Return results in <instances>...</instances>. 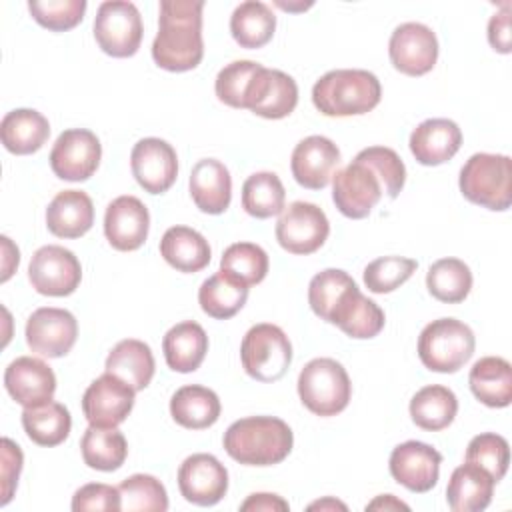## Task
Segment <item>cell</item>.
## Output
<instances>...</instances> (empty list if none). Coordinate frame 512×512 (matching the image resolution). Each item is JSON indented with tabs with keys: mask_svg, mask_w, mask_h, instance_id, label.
<instances>
[{
	"mask_svg": "<svg viewBox=\"0 0 512 512\" xmlns=\"http://www.w3.org/2000/svg\"><path fill=\"white\" fill-rule=\"evenodd\" d=\"M406 182L402 158L386 146H370L332 176V200L336 208L352 220L366 218L380 202L382 194L398 198Z\"/></svg>",
	"mask_w": 512,
	"mask_h": 512,
	"instance_id": "6da1fadb",
	"label": "cell"
},
{
	"mask_svg": "<svg viewBox=\"0 0 512 512\" xmlns=\"http://www.w3.org/2000/svg\"><path fill=\"white\" fill-rule=\"evenodd\" d=\"M202 0H162L158 34L152 42L154 62L168 72L194 70L204 56Z\"/></svg>",
	"mask_w": 512,
	"mask_h": 512,
	"instance_id": "7a4b0ae2",
	"label": "cell"
},
{
	"mask_svg": "<svg viewBox=\"0 0 512 512\" xmlns=\"http://www.w3.org/2000/svg\"><path fill=\"white\" fill-rule=\"evenodd\" d=\"M222 444L226 454L240 464L274 466L292 452L294 434L276 416H248L228 426Z\"/></svg>",
	"mask_w": 512,
	"mask_h": 512,
	"instance_id": "3957f363",
	"label": "cell"
},
{
	"mask_svg": "<svg viewBox=\"0 0 512 512\" xmlns=\"http://www.w3.org/2000/svg\"><path fill=\"white\" fill-rule=\"evenodd\" d=\"M382 86L380 80L358 68L330 70L312 88V102L324 116H360L374 110L380 104Z\"/></svg>",
	"mask_w": 512,
	"mask_h": 512,
	"instance_id": "277c9868",
	"label": "cell"
},
{
	"mask_svg": "<svg viewBox=\"0 0 512 512\" xmlns=\"http://www.w3.org/2000/svg\"><path fill=\"white\" fill-rule=\"evenodd\" d=\"M460 192L472 204L502 212L512 204V160L506 154H472L460 170Z\"/></svg>",
	"mask_w": 512,
	"mask_h": 512,
	"instance_id": "5b68a950",
	"label": "cell"
},
{
	"mask_svg": "<svg viewBox=\"0 0 512 512\" xmlns=\"http://www.w3.org/2000/svg\"><path fill=\"white\" fill-rule=\"evenodd\" d=\"M474 348V332L456 318L432 320L418 336L420 362L432 372H458L472 358Z\"/></svg>",
	"mask_w": 512,
	"mask_h": 512,
	"instance_id": "8992f818",
	"label": "cell"
},
{
	"mask_svg": "<svg viewBox=\"0 0 512 512\" xmlns=\"http://www.w3.org/2000/svg\"><path fill=\"white\" fill-rule=\"evenodd\" d=\"M298 396L316 416L340 414L352 396V384L346 368L334 358L310 360L300 370Z\"/></svg>",
	"mask_w": 512,
	"mask_h": 512,
	"instance_id": "52a82bcc",
	"label": "cell"
},
{
	"mask_svg": "<svg viewBox=\"0 0 512 512\" xmlns=\"http://www.w3.org/2000/svg\"><path fill=\"white\" fill-rule=\"evenodd\" d=\"M240 360L250 378L276 382L286 374L292 362V344L280 326L262 322L244 334Z\"/></svg>",
	"mask_w": 512,
	"mask_h": 512,
	"instance_id": "ba28073f",
	"label": "cell"
},
{
	"mask_svg": "<svg viewBox=\"0 0 512 512\" xmlns=\"http://www.w3.org/2000/svg\"><path fill=\"white\" fill-rule=\"evenodd\" d=\"M142 18L138 8L126 0H110L98 6L94 38L100 50L112 58H130L142 42Z\"/></svg>",
	"mask_w": 512,
	"mask_h": 512,
	"instance_id": "9c48e42d",
	"label": "cell"
},
{
	"mask_svg": "<svg viewBox=\"0 0 512 512\" xmlns=\"http://www.w3.org/2000/svg\"><path fill=\"white\" fill-rule=\"evenodd\" d=\"M330 234V222L322 208L312 202H292L276 222L278 244L298 256H308L322 248Z\"/></svg>",
	"mask_w": 512,
	"mask_h": 512,
	"instance_id": "30bf717a",
	"label": "cell"
},
{
	"mask_svg": "<svg viewBox=\"0 0 512 512\" xmlns=\"http://www.w3.org/2000/svg\"><path fill=\"white\" fill-rule=\"evenodd\" d=\"M28 278L38 294L70 296L80 286L82 266L68 248L48 244L32 254Z\"/></svg>",
	"mask_w": 512,
	"mask_h": 512,
	"instance_id": "8fae6325",
	"label": "cell"
},
{
	"mask_svg": "<svg viewBox=\"0 0 512 512\" xmlns=\"http://www.w3.org/2000/svg\"><path fill=\"white\" fill-rule=\"evenodd\" d=\"M100 158L98 136L86 128H70L56 138L50 150V168L60 180L84 182L98 170Z\"/></svg>",
	"mask_w": 512,
	"mask_h": 512,
	"instance_id": "7c38bea8",
	"label": "cell"
},
{
	"mask_svg": "<svg viewBox=\"0 0 512 512\" xmlns=\"http://www.w3.org/2000/svg\"><path fill=\"white\" fill-rule=\"evenodd\" d=\"M136 390L114 374L98 376L82 396V412L90 426L116 428L134 408Z\"/></svg>",
	"mask_w": 512,
	"mask_h": 512,
	"instance_id": "4fadbf2b",
	"label": "cell"
},
{
	"mask_svg": "<svg viewBox=\"0 0 512 512\" xmlns=\"http://www.w3.org/2000/svg\"><path fill=\"white\" fill-rule=\"evenodd\" d=\"M78 322L64 308H38L26 322L28 348L44 358H62L76 344Z\"/></svg>",
	"mask_w": 512,
	"mask_h": 512,
	"instance_id": "5bb4252c",
	"label": "cell"
},
{
	"mask_svg": "<svg viewBox=\"0 0 512 512\" xmlns=\"http://www.w3.org/2000/svg\"><path fill=\"white\" fill-rule=\"evenodd\" d=\"M388 54L398 72L406 76H424L438 60L436 34L420 22L400 24L390 36Z\"/></svg>",
	"mask_w": 512,
	"mask_h": 512,
	"instance_id": "9a60e30c",
	"label": "cell"
},
{
	"mask_svg": "<svg viewBox=\"0 0 512 512\" xmlns=\"http://www.w3.org/2000/svg\"><path fill=\"white\" fill-rule=\"evenodd\" d=\"M130 168L136 182L150 194H164L178 176V156L172 144L162 138H142L130 154Z\"/></svg>",
	"mask_w": 512,
	"mask_h": 512,
	"instance_id": "2e32d148",
	"label": "cell"
},
{
	"mask_svg": "<svg viewBox=\"0 0 512 512\" xmlns=\"http://www.w3.org/2000/svg\"><path fill=\"white\" fill-rule=\"evenodd\" d=\"M440 464L442 454L436 448L418 440H408L392 450L388 468L398 484L410 492L424 494L436 486Z\"/></svg>",
	"mask_w": 512,
	"mask_h": 512,
	"instance_id": "e0dca14e",
	"label": "cell"
},
{
	"mask_svg": "<svg viewBox=\"0 0 512 512\" xmlns=\"http://www.w3.org/2000/svg\"><path fill=\"white\" fill-rule=\"evenodd\" d=\"M180 494L196 506L218 504L228 490V470L212 454H192L178 468Z\"/></svg>",
	"mask_w": 512,
	"mask_h": 512,
	"instance_id": "ac0fdd59",
	"label": "cell"
},
{
	"mask_svg": "<svg viewBox=\"0 0 512 512\" xmlns=\"http://www.w3.org/2000/svg\"><path fill=\"white\" fill-rule=\"evenodd\" d=\"M338 164L340 148L326 136H308L300 140L290 160L294 180L308 190L326 188Z\"/></svg>",
	"mask_w": 512,
	"mask_h": 512,
	"instance_id": "d6986e66",
	"label": "cell"
},
{
	"mask_svg": "<svg viewBox=\"0 0 512 512\" xmlns=\"http://www.w3.org/2000/svg\"><path fill=\"white\" fill-rule=\"evenodd\" d=\"M148 228V208L136 196H118L108 204L104 214V234L112 248L120 252L138 250L148 238Z\"/></svg>",
	"mask_w": 512,
	"mask_h": 512,
	"instance_id": "ffe728a7",
	"label": "cell"
},
{
	"mask_svg": "<svg viewBox=\"0 0 512 512\" xmlns=\"http://www.w3.org/2000/svg\"><path fill=\"white\" fill-rule=\"evenodd\" d=\"M4 386L12 400L30 408L52 400L56 392V376L40 358L20 356L8 364L4 372Z\"/></svg>",
	"mask_w": 512,
	"mask_h": 512,
	"instance_id": "44dd1931",
	"label": "cell"
},
{
	"mask_svg": "<svg viewBox=\"0 0 512 512\" xmlns=\"http://www.w3.org/2000/svg\"><path fill=\"white\" fill-rule=\"evenodd\" d=\"M410 152L424 166H438L456 156L462 146V132L454 120L428 118L410 134Z\"/></svg>",
	"mask_w": 512,
	"mask_h": 512,
	"instance_id": "7402d4cb",
	"label": "cell"
},
{
	"mask_svg": "<svg viewBox=\"0 0 512 512\" xmlns=\"http://www.w3.org/2000/svg\"><path fill=\"white\" fill-rule=\"evenodd\" d=\"M190 196L204 214H222L232 200V178L216 158H202L190 172Z\"/></svg>",
	"mask_w": 512,
	"mask_h": 512,
	"instance_id": "603a6c76",
	"label": "cell"
},
{
	"mask_svg": "<svg viewBox=\"0 0 512 512\" xmlns=\"http://www.w3.org/2000/svg\"><path fill=\"white\" fill-rule=\"evenodd\" d=\"M92 224L94 204L82 190H62L46 208V226L58 238H80Z\"/></svg>",
	"mask_w": 512,
	"mask_h": 512,
	"instance_id": "cb8c5ba5",
	"label": "cell"
},
{
	"mask_svg": "<svg viewBox=\"0 0 512 512\" xmlns=\"http://www.w3.org/2000/svg\"><path fill=\"white\" fill-rule=\"evenodd\" d=\"M328 322L336 324L350 338L366 340L382 332L386 318L382 308L374 300L364 296L358 286H354L344 294Z\"/></svg>",
	"mask_w": 512,
	"mask_h": 512,
	"instance_id": "d4e9b609",
	"label": "cell"
},
{
	"mask_svg": "<svg viewBox=\"0 0 512 512\" xmlns=\"http://www.w3.org/2000/svg\"><path fill=\"white\" fill-rule=\"evenodd\" d=\"M494 484V478L484 468L466 462L458 466L448 480V506L454 512H480L492 502Z\"/></svg>",
	"mask_w": 512,
	"mask_h": 512,
	"instance_id": "484cf974",
	"label": "cell"
},
{
	"mask_svg": "<svg viewBox=\"0 0 512 512\" xmlns=\"http://www.w3.org/2000/svg\"><path fill=\"white\" fill-rule=\"evenodd\" d=\"M162 350L170 370L188 374L198 370L204 362V356L208 352V336L198 322L186 320L172 326L164 334Z\"/></svg>",
	"mask_w": 512,
	"mask_h": 512,
	"instance_id": "4316f807",
	"label": "cell"
},
{
	"mask_svg": "<svg viewBox=\"0 0 512 512\" xmlns=\"http://www.w3.org/2000/svg\"><path fill=\"white\" fill-rule=\"evenodd\" d=\"M50 136L48 120L32 108H16L0 122V138L8 152L26 156L38 152Z\"/></svg>",
	"mask_w": 512,
	"mask_h": 512,
	"instance_id": "83f0119b",
	"label": "cell"
},
{
	"mask_svg": "<svg viewBox=\"0 0 512 512\" xmlns=\"http://www.w3.org/2000/svg\"><path fill=\"white\" fill-rule=\"evenodd\" d=\"M472 394L490 408H506L512 402V366L506 358L484 356L470 368Z\"/></svg>",
	"mask_w": 512,
	"mask_h": 512,
	"instance_id": "f1b7e54d",
	"label": "cell"
},
{
	"mask_svg": "<svg viewBox=\"0 0 512 512\" xmlns=\"http://www.w3.org/2000/svg\"><path fill=\"white\" fill-rule=\"evenodd\" d=\"M162 258L178 272H200L210 264V244L208 240L188 226H172L164 232L160 240Z\"/></svg>",
	"mask_w": 512,
	"mask_h": 512,
	"instance_id": "f546056e",
	"label": "cell"
},
{
	"mask_svg": "<svg viewBox=\"0 0 512 512\" xmlns=\"http://www.w3.org/2000/svg\"><path fill=\"white\" fill-rule=\"evenodd\" d=\"M220 398L214 390L188 384L178 388L170 400V414L176 424L188 430H204L220 418Z\"/></svg>",
	"mask_w": 512,
	"mask_h": 512,
	"instance_id": "4dcf8cb0",
	"label": "cell"
},
{
	"mask_svg": "<svg viewBox=\"0 0 512 512\" xmlns=\"http://www.w3.org/2000/svg\"><path fill=\"white\" fill-rule=\"evenodd\" d=\"M154 368L156 364L150 346L136 338L120 340L106 358V372L122 378L136 392L152 382Z\"/></svg>",
	"mask_w": 512,
	"mask_h": 512,
	"instance_id": "1f68e13d",
	"label": "cell"
},
{
	"mask_svg": "<svg viewBox=\"0 0 512 512\" xmlns=\"http://www.w3.org/2000/svg\"><path fill=\"white\" fill-rule=\"evenodd\" d=\"M458 414L456 394L440 384L420 388L410 400L412 422L428 432H440L448 428Z\"/></svg>",
	"mask_w": 512,
	"mask_h": 512,
	"instance_id": "d6a6232c",
	"label": "cell"
},
{
	"mask_svg": "<svg viewBox=\"0 0 512 512\" xmlns=\"http://www.w3.org/2000/svg\"><path fill=\"white\" fill-rule=\"evenodd\" d=\"M248 300V286L220 270L206 278L198 290V302L204 314L216 320H228L238 314Z\"/></svg>",
	"mask_w": 512,
	"mask_h": 512,
	"instance_id": "836d02e7",
	"label": "cell"
},
{
	"mask_svg": "<svg viewBox=\"0 0 512 512\" xmlns=\"http://www.w3.org/2000/svg\"><path fill=\"white\" fill-rule=\"evenodd\" d=\"M22 428L34 444L50 448L62 444L68 438L72 418L64 404L48 400L44 404L24 408Z\"/></svg>",
	"mask_w": 512,
	"mask_h": 512,
	"instance_id": "e575fe53",
	"label": "cell"
},
{
	"mask_svg": "<svg viewBox=\"0 0 512 512\" xmlns=\"http://www.w3.org/2000/svg\"><path fill=\"white\" fill-rule=\"evenodd\" d=\"M276 30V16L268 4L246 0L238 4L230 16L232 38L248 50L266 46Z\"/></svg>",
	"mask_w": 512,
	"mask_h": 512,
	"instance_id": "d590c367",
	"label": "cell"
},
{
	"mask_svg": "<svg viewBox=\"0 0 512 512\" xmlns=\"http://www.w3.org/2000/svg\"><path fill=\"white\" fill-rule=\"evenodd\" d=\"M80 450L86 466L100 472L118 470L128 456L126 438L118 428L88 426L80 440Z\"/></svg>",
	"mask_w": 512,
	"mask_h": 512,
	"instance_id": "8d00e7d4",
	"label": "cell"
},
{
	"mask_svg": "<svg viewBox=\"0 0 512 512\" xmlns=\"http://www.w3.org/2000/svg\"><path fill=\"white\" fill-rule=\"evenodd\" d=\"M426 288L440 302H464L472 290V272L458 258H440L428 268Z\"/></svg>",
	"mask_w": 512,
	"mask_h": 512,
	"instance_id": "74e56055",
	"label": "cell"
},
{
	"mask_svg": "<svg viewBox=\"0 0 512 512\" xmlns=\"http://www.w3.org/2000/svg\"><path fill=\"white\" fill-rule=\"evenodd\" d=\"M284 200V186L274 172H256L242 186V208L254 218L264 220L282 214Z\"/></svg>",
	"mask_w": 512,
	"mask_h": 512,
	"instance_id": "f35d334b",
	"label": "cell"
},
{
	"mask_svg": "<svg viewBox=\"0 0 512 512\" xmlns=\"http://www.w3.org/2000/svg\"><path fill=\"white\" fill-rule=\"evenodd\" d=\"M358 286L352 276L340 268H326L318 272L308 284V304L312 312L324 322L330 320L334 308L348 290Z\"/></svg>",
	"mask_w": 512,
	"mask_h": 512,
	"instance_id": "ab89813d",
	"label": "cell"
},
{
	"mask_svg": "<svg viewBox=\"0 0 512 512\" xmlns=\"http://www.w3.org/2000/svg\"><path fill=\"white\" fill-rule=\"evenodd\" d=\"M268 266V254L264 248L252 242L230 244L220 258V270L228 272L246 286L260 284L268 274Z\"/></svg>",
	"mask_w": 512,
	"mask_h": 512,
	"instance_id": "60d3db41",
	"label": "cell"
},
{
	"mask_svg": "<svg viewBox=\"0 0 512 512\" xmlns=\"http://www.w3.org/2000/svg\"><path fill=\"white\" fill-rule=\"evenodd\" d=\"M120 508L124 512H164L168 494L164 484L150 474H132L120 482Z\"/></svg>",
	"mask_w": 512,
	"mask_h": 512,
	"instance_id": "b9f144b4",
	"label": "cell"
},
{
	"mask_svg": "<svg viewBox=\"0 0 512 512\" xmlns=\"http://www.w3.org/2000/svg\"><path fill=\"white\" fill-rule=\"evenodd\" d=\"M262 64L254 60H234L226 64L214 82V90L220 102L230 108H246V100Z\"/></svg>",
	"mask_w": 512,
	"mask_h": 512,
	"instance_id": "7bdbcfd3",
	"label": "cell"
},
{
	"mask_svg": "<svg viewBox=\"0 0 512 512\" xmlns=\"http://www.w3.org/2000/svg\"><path fill=\"white\" fill-rule=\"evenodd\" d=\"M466 462L484 468L494 478V482H500L506 476L510 464L508 440L494 432L474 436L466 448Z\"/></svg>",
	"mask_w": 512,
	"mask_h": 512,
	"instance_id": "ee69618b",
	"label": "cell"
},
{
	"mask_svg": "<svg viewBox=\"0 0 512 512\" xmlns=\"http://www.w3.org/2000/svg\"><path fill=\"white\" fill-rule=\"evenodd\" d=\"M418 268V262L406 256H382L364 268V284L374 294H388L400 288Z\"/></svg>",
	"mask_w": 512,
	"mask_h": 512,
	"instance_id": "f6af8a7d",
	"label": "cell"
},
{
	"mask_svg": "<svg viewBox=\"0 0 512 512\" xmlns=\"http://www.w3.org/2000/svg\"><path fill=\"white\" fill-rule=\"evenodd\" d=\"M86 0H32L28 2V10L32 18L52 30L66 32L78 26L86 12Z\"/></svg>",
	"mask_w": 512,
	"mask_h": 512,
	"instance_id": "bcb514c9",
	"label": "cell"
},
{
	"mask_svg": "<svg viewBox=\"0 0 512 512\" xmlns=\"http://www.w3.org/2000/svg\"><path fill=\"white\" fill-rule=\"evenodd\" d=\"M298 104V86L292 76H288L282 70H272L270 86L260 100V104L252 110L256 116L268 118V120H280L294 112Z\"/></svg>",
	"mask_w": 512,
	"mask_h": 512,
	"instance_id": "7dc6e473",
	"label": "cell"
},
{
	"mask_svg": "<svg viewBox=\"0 0 512 512\" xmlns=\"http://www.w3.org/2000/svg\"><path fill=\"white\" fill-rule=\"evenodd\" d=\"M72 510L74 512H86V510H104V512H118L120 508V490L102 484V482H90L80 486L72 496Z\"/></svg>",
	"mask_w": 512,
	"mask_h": 512,
	"instance_id": "c3c4849f",
	"label": "cell"
},
{
	"mask_svg": "<svg viewBox=\"0 0 512 512\" xmlns=\"http://www.w3.org/2000/svg\"><path fill=\"white\" fill-rule=\"evenodd\" d=\"M22 450L18 444H14L10 438H2V468H0V478H2V500L0 504L6 506L18 486V476L22 470Z\"/></svg>",
	"mask_w": 512,
	"mask_h": 512,
	"instance_id": "681fc988",
	"label": "cell"
},
{
	"mask_svg": "<svg viewBox=\"0 0 512 512\" xmlns=\"http://www.w3.org/2000/svg\"><path fill=\"white\" fill-rule=\"evenodd\" d=\"M488 42L496 52H510V10L504 6L502 12H496L488 22Z\"/></svg>",
	"mask_w": 512,
	"mask_h": 512,
	"instance_id": "f907efd6",
	"label": "cell"
},
{
	"mask_svg": "<svg viewBox=\"0 0 512 512\" xmlns=\"http://www.w3.org/2000/svg\"><path fill=\"white\" fill-rule=\"evenodd\" d=\"M288 502L284 498H280L278 494H268V492H258V494H250L242 504L240 510L248 512H274V510H288Z\"/></svg>",
	"mask_w": 512,
	"mask_h": 512,
	"instance_id": "816d5d0a",
	"label": "cell"
},
{
	"mask_svg": "<svg viewBox=\"0 0 512 512\" xmlns=\"http://www.w3.org/2000/svg\"><path fill=\"white\" fill-rule=\"evenodd\" d=\"M366 510H408V504L392 494H380L370 504H366Z\"/></svg>",
	"mask_w": 512,
	"mask_h": 512,
	"instance_id": "f5cc1de1",
	"label": "cell"
},
{
	"mask_svg": "<svg viewBox=\"0 0 512 512\" xmlns=\"http://www.w3.org/2000/svg\"><path fill=\"white\" fill-rule=\"evenodd\" d=\"M308 508H310V510H316V508H320V510H324V508H340V510H346V504H342V502H338V500H334V498H326V500H320V502L310 504Z\"/></svg>",
	"mask_w": 512,
	"mask_h": 512,
	"instance_id": "db71d44e",
	"label": "cell"
}]
</instances>
